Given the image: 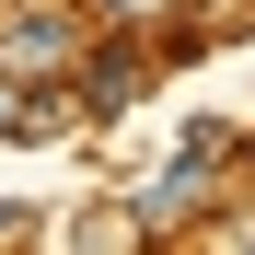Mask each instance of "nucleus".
<instances>
[{
    "label": "nucleus",
    "instance_id": "1",
    "mask_svg": "<svg viewBox=\"0 0 255 255\" xmlns=\"http://www.w3.org/2000/svg\"><path fill=\"white\" fill-rule=\"evenodd\" d=\"M221 174H232V128H197V139H186L174 162H162V186H151L139 209H128V221H139V232H162V221H186L197 197H221Z\"/></svg>",
    "mask_w": 255,
    "mask_h": 255
},
{
    "label": "nucleus",
    "instance_id": "2",
    "mask_svg": "<svg viewBox=\"0 0 255 255\" xmlns=\"http://www.w3.org/2000/svg\"><path fill=\"white\" fill-rule=\"evenodd\" d=\"M70 58H81V35L58 12H0V70L12 81H70Z\"/></svg>",
    "mask_w": 255,
    "mask_h": 255
},
{
    "label": "nucleus",
    "instance_id": "3",
    "mask_svg": "<svg viewBox=\"0 0 255 255\" xmlns=\"http://www.w3.org/2000/svg\"><path fill=\"white\" fill-rule=\"evenodd\" d=\"M70 81H81V116H128L151 93V58L139 47H93V58H70Z\"/></svg>",
    "mask_w": 255,
    "mask_h": 255
},
{
    "label": "nucleus",
    "instance_id": "4",
    "mask_svg": "<svg viewBox=\"0 0 255 255\" xmlns=\"http://www.w3.org/2000/svg\"><path fill=\"white\" fill-rule=\"evenodd\" d=\"M58 128H70V116L35 93V81H12V70H0V139H58Z\"/></svg>",
    "mask_w": 255,
    "mask_h": 255
},
{
    "label": "nucleus",
    "instance_id": "5",
    "mask_svg": "<svg viewBox=\"0 0 255 255\" xmlns=\"http://www.w3.org/2000/svg\"><path fill=\"white\" fill-rule=\"evenodd\" d=\"M93 12H105L116 35H151V23H174V0H93Z\"/></svg>",
    "mask_w": 255,
    "mask_h": 255
},
{
    "label": "nucleus",
    "instance_id": "6",
    "mask_svg": "<svg viewBox=\"0 0 255 255\" xmlns=\"http://www.w3.org/2000/svg\"><path fill=\"white\" fill-rule=\"evenodd\" d=\"M12 221H23V209H0V232H12Z\"/></svg>",
    "mask_w": 255,
    "mask_h": 255
}]
</instances>
